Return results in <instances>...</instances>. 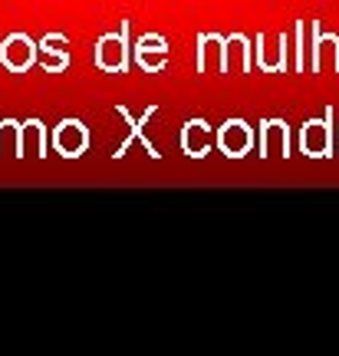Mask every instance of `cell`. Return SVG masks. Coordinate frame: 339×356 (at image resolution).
<instances>
[{"label": "cell", "mask_w": 339, "mask_h": 356, "mask_svg": "<svg viewBox=\"0 0 339 356\" xmlns=\"http://www.w3.org/2000/svg\"><path fill=\"white\" fill-rule=\"evenodd\" d=\"M0 63L3 70H10V73H26L30 66L37 63V40L30 37V33H10V37L0 43Z\"/></svg>", "instance_id": "52a82bcc"}, {"label": "cell", "mask_w": 339, "mask_h": 356, "mask_svg": "<svg viewBox=\"0 0 339 356\" xmlns=\"http://www.w3.org/2000/svg\"><path fill=\"white\" fill-rule=\"evenodd\" d=\"M0 159H24L20 152V122L0 119Z\"/></svg>", "instance_id": "2e32d148"}, {"label": "cell", "mask_w": 339, "mask_h": 356, "mask_svg": "<svg viewBox=\"0 0 339 356\" xmlns=\"http://www.w3.org/2000/svg\"><path fill=\"white\" fill-rule=\"evenodd\" d=\"M336 139H339V136H336Z\"/></svg>", "instance_id": "ac0fdd59"}, {"label": "cell", "mask_w": 339, "mask_h": 356, "mask_svg": "<svg viewBox=\"0 0 339 356\" xmlns=\"http://www.w3.org/2000/svg\"><path fill=\"white\" fill-rule=\"evenodd\" d=\"M214 142H217V149L227 155V159H244V155L254 149V126L247 119H227L224 126H217L214 132Z\"/></svg>", "instance_id": "5b68a950"}, {"label": "cell", "mask_w": 339, "mask_h": 356, "mask_svg": "<svg viewBox=\"0 0 339 356\" xmlns=\"http://www.w3.org/2000/svg\"><path fill=\"white\" fill-rule=\"evenodd\" d=\"M37 60L43 66V73H66L73 63V53H69V37L66 33H47L37 43Z\"/></svg>", "instance_id": "ba28073f"}, {"label": "cell", "mask_w": 339, "mask_h": 356, "mask_svg": "<svg viewBox=\"0 0 339 356\" xmlns=\"http://www.w3.org/2000/svg\"><path fill=\"white\" fill-rule=\"evenodd\" d=\"M47 145H50V139H47V122H40V119L20 122V152L47 159Z\"/></svg>", "instance_id": "5bb4252c"}, {"label": "cell", "mask_w": 339, "mask_h": 356, "mask_svg": "<svg viewBox=\"0 0 339 356\" xmlns=\"http://www.w3.org/2000/svg\"><path fill=\"white\" fill-rule=\"evenodd\" d=\"M132 60L138 63L142 73H162L165 66H168V40L162 33L138 37V43L132 47Z\"/></svg>", "instance_id": "9c48e42d"}, {"label": "cell", "mask_w": 339, "mask_h": 356, "mask_svg": "<svg viewBox=\"0 0 339 356\" xmlns=\"http://www.w3.org/2000/svg\"><path fill=\"white\" fill-rule=\"evenodd\" d=\"M310 70L313 73H339V37L336 33H323L320 20H310Z\"/></svg>", "instance_id": "8992f818"}, {"label": "cell", "mask_w": 339, "mask_h": 356, "mask_svg": "<svg viewBox=\"0 0 339 356\" xmlns=\"http://www.w3.org/2000/svg\"><path fill=\"white\" fill-rule=\"evenodd\" d=\"M198 73H227V56H224V37L221 33H198V60H195Z\"/></svg>", "instance_id": "4fadbf2b"}, {"label": "cell", "mask_w": 339, "mask_h": 356, "mask_svg": "<svg viewBox=\"0 0 339 356\" xmlns=\"http://www.w3.org/2000/svg\"><path fill=\"white\" fill-rule=\"evenodd\" d=\"M92 60L102 73H129V63H132V47H129V20H122L119 33H102L96 40V50H92Z\"/></svg>", "instance_id": "6da1fadb"}, {"label": "cell", "mask_w": 339, "mask_h": 356, "mask_svg": "<svg viewBox=\"0 0 339 356\" xmlns=\"http://www.w3.org/2000/svg\"><path fill=\"white\" fill-rule=\"evenodd\" d=\"M257 149L261 159L270 155H283L290 159V126L287 119H261V132H257Z\"/></svg>", "instance_id": "30bf717a"}, {"label": "cell", "mask_w": 339, "mask_h": 356, "mask_svg": "<svg viewBox=\"0 0 339 356\" xmlns=\"http://www.w3.org/2000/svg\"><path fill=\"white\" fill-rule=\"evenodd\" d=\"M300 152L306 159L333 155V106L323 113V119H306L300 126Z\"/></svg>", "instance_id": "7a4b0ae2"}, {"label": "cell", "mask_w": 339, "mask_h": 356, "mask_svg": "<svg viewBox=\"0 0 339 356\" xmlns=\"http://www.w3.org/2000/svg\"><path fill=\"white\" fill-rule=\"evenodd\" d=\"M290 53H293L290 70H293V73H306V20H297V26H293V43H290Z\"/></svg>", "instance_id": "e0dca14e"}, {"label": "cell", "mask_w": 339, "mask_h": 356, "mask_svg": "<svg viewBox=\"0 0 339 356\" xmlns=\"http://www.w3.org/2000/svg\"><path fill=\"white\" fill-rule=\"evenodd\" d=\"M257 47V70L261 73H290V37L287 33H257V40H251Z\"/></svg>", "instance_id": "3957f363"}, {"label": "cell", "mask_w": 339, "mask_h": 356, "mask_svg": "<svg viewBox=\"0 0 339 356\" xmlns=\"http://www.w3.org/2000/svg\"><path fill=\"white\" fill-rule=\"evenodd\" d=\"M115 113H119V115H122V119L129 122V126H132V132H129L126 142L119 145V152H113V159H122V155L129 152V145H132V142H142V145H145V152H149L151 159L158 162V159H162V152H158V149H155V142H151L149 136H145V126L151 122V115L158 113V106H149V109H145V113L138 115V119H132V113H129L126 106H115Z\"/></svg>", "instance_id": "8fae6325"}, {"label": "cell", "mask_w": 339, "mask_h": 356, "mask_svg": "<svg viewBox=\"0 0 339 356\" xmlns=\"http://www.w3.org/2000/svg\"><path fill=\"white\" fill-rule=\"evenodd\" d=\"M50 145H53V152L63 155V159H79V155H86V149H89L86 122H79V119H60L50 132Z\"/></svg>", "instance_id": "277c9868"}, {"label": "cell", "mask_w": 339, "mask_h": 356, "mask_svg": "<svg viewBox=\"0 0 339 356\" xmlns=\"http://www.w3.org/2000/svg\"><path fill=\"white\" fill-rule=\"evenodd\" d=\"M211 136H214V129L208 119H188V122L181 126L178 145H181V152L188 155V159H208V152H211Z\"/></svg>", "instance_id": "7c38bea8"}, {"label": "cell", "mask_w": 339, "mask_h": 356, "mask_svg": "<svg viewBox=\"0 0 339 356\" xmlns=\"http://www.w3.org/2000/svg\"><path fill=\"white\" fill-rule=\"evenodd\" d=\"M224 50H227L224 56H231V50H234L240 73H254V43L247 33H231V37H224Z\"/></svg>", "instance_id": "9a60e30c"}]
</instances>
